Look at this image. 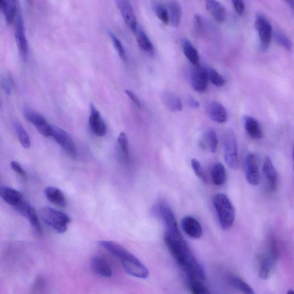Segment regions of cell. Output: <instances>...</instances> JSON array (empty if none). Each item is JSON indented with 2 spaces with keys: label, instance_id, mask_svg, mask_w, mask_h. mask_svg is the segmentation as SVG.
<instances>
[{
  "label": "cell",
  "instance_id": "1",
  "mask_svg": "<svg viewBox=\"0 0 294 294\" xmlns=\"http://www.w3.org/2000/svg\"><path fill=\"white\" fill-rule=\"evenodd\" d=\"M164 241L179 266L187 273L188 281L194 280L204 283V269L192 254L183 238L174 239L164 235Z\"/></svg>",
  "mask_w": 294,
  "mask_h": 294
},
{
  "label": "cell",
  "instance_id": "2",
  "mask_svg": "<svg viewBox=\"0 0 294 294\" xmlns=\"http://www.w3.org/2000/svg\"><path fill=\"white\" fill-rule=\"evenodd\" d=\"M213 203L222 228H231L235 221V211L229 198L224 194H215Z\"/></svg>",
  "mask_w": 294,
  "mask_h": 294
},
{
  "label": "cell",
  "instance_id": "3",
  "mask_svg": "<svg viewBox=\"0 0 294 294\" xmlns=\"http://www.w3.org/2000/svg\"><path fill=\"white\" fill-rule=\"evenodd\" d=\"M40 215L44 222L59 233H65L71 221L69 215L50 207L42 208Z\"/></svg>",
  "mask_w": 294,
  "mask_h": 294
},
{
  "label": "cell",
  "instance_id": "4",
  "mask_svg": "<svg viewBox=\"0 0 294 294\" xmlns=\"http://www.w3.org/2000/svg\"><path fill=\"white\" fill-rule=\"evenodd\" d=\"M117 258L120 260L128 274L141 279L147 278L149 275V272L143 264L127 249H125Z\"/></svg>",
  "mask_w": 294,
  "mask_h": 294
},
{
  "label": "cell",
  "instance_id": "5",
  "mask_svg": "<svg viewBox=\"0 0 294 294\" xmlns=\"http://www.w3.org/2000/svg\"><path fill=\"white\" fill-rule=\"evenodd\" d=\"M223 150L224 160L233 170H238L239 165L237 138L234 132L229 130L226 132L223 138Z\"/></svg>",
  "mask_w": 294,
  "mask_h": 294
},
{
  "label": "cell",
  "instance_id": "6",
  "mask_svg": "<svg viewBox=\"0 0 294 294\" xmlns=\"http://www.w3.org/2000/svg\"><path fill=\"white\" fill-rule=\"evenodd\" d=\"M158 211L166 226L165 236L174 239L182 238L177 220L170 206L166 202L161 201L158 205Z\"/></svg>",
  "mask_w": 294,
  "mask_h": 294
},
{
  "label": "cell",
  "instance_id": "7",
  "mask_svg": "<svg viewBox=\"0 0 294 294\" xmlns=\"http://www.w3.org/2000/svg\"><path fill=\"white\" fill-rule=\"evenodd\" d=\"M255 25L259 37L260 49L266 52L271 43L273 33L271 24L265 15L258 13L256 16Z\"/></svg>",
  "mask_w": 294,
  "mask_h": 294
},
{
  "label": "cell",
  "instance_id": "8",
  "mask_svg": "<svg viewBox=\"0 0 294 294\" xmlns=\"http://www.w3.org/2000/svg\"><path fill=\"white\" fill-rule=\"evenodd\" d=\"M15 39L20 55L26 61L29 52L28 41L26 38L25 25L21 13L17 15L15 23Z\"/></svg>",
  "mask_w": 294,
  "mask_h": 294
},
{
  "label": "cell",
  "instance_id": "9",
  "mask_svg": "<svg viewBox=\"0 0 294 294\" xmlns=\"http://www.w3.org/2000/svg\"><path fill=\"white\" fill-rule=\"evenodd\" d=\"M52 136L71 157H76L77 148L72 138L65 131L53 126Z\"/></svg>",
  "mask_w": 294,
  "mask_h": 294
},
{
  "label": "cell",
  "instance_id": "10",
  "mask_svg": "<svg viewBox=\"0 0 294 294\" xmlns=\"http://www.w3.org/2000/svg\"><path fill=\"white\" fill-rule=\"evenodd\" d=\"M244 170L246 181L248 183L256 186L259 184L260 174L258 161L255 154L248 153L244 158Z\"/></svg>",
  "mask_w": 294,
  "mask_h": 294
},
{
  "label": "cell",
  "instance_id": "11",
  "mask_svg": "<svg viewBox=\"0 0 294 294\" xmlns=\"http://www.w3.org/2000/svg\"><path fill=\"white\" fill-rule=\"evenodd\" d=\"M25 114L27 120L35 127L40 134L45 137L52 136L53 126L47 122L42 115L29 109L25 110Z\"/></svg>",
  "mask_w": 294,
  "mask_h": 294
},
{
  "label": "cell",
  "instance_id": "12",
  "mask_svg": "<svg viewBox=\"0 0 294 294\" xmlns=\"http://www.w3.org/2000/svg\"><path fill=\"white\" fill-rule=\"evenodd\" d=\"M116 4L125 23L135 32L138 27L137 19L129 0H116Z\"/></svg>",
  "mask_w": 294,
  "mask_h": 294
},
{
  "label": "cell",
  "instance_id": "13",
  "mask_svg": "<svg viewBox=\"0 0 294 294\" xmlns=\"http://www.w3.org/2000/svg\"><path fill=\"white\" fill-rule=\"evenodd\" d=\"M15 208L24 217L28 219L37 234L41 235L42 226L35 209L24 200Z\"/></svg>",
  "mask_w": 294,
  "mask_h": 294
},
{
  "label": "cell",
  "instance_id": "14",
  "mask_svg": "<svg viewBox=\"0 0 294 294\" xmlns=\"http://www.w3.org/2000/svg\"><path fill=\"white\" fill-rule=\"evenodd\" d=\"M190 77L191 84L196 92L203 93L207 90L208 79L205 68L198 65L195 66Z\"/></svg>",
  "mask_w": 294,
  "mask_h": 294
},
{
  "label": "cell",
  "instance_id": "15",
  "mask_svg": "<svg viewBox=\"0 0 294 294\" xmlns=\"http://www.w3.org/2000/svg\"><path fill=\"white\" fill-rule=\"evenodd\" d=\"M89 124L93 133L98 136H104L107 134V127L99 111L93 104L90 106Z\"/></svg>",
  "mask_w": 294,
  "mask_h": 294
},
{
  "label": "cell",
  "instance_id": "16",
  "mask_svg": "<svg viewBox=\"0 0 294 294\" xmlns=\"http://www.w3.org/2000/svg\"><path fill=\"white\" fill-rule=\"evenodd\" d=\"M182 227L184 232L193 239H199L202 236V226L197 219L192 216H186L182 219Z\"/></svg>",
  "mask_w": 294,
  "mask_h": 294
},
{
  "label": "cell",
  "instance_id": "17",
  "mask_svg": "<svg viewBox=\"0 0 294 294\" xmlns=\"http://www.w3.org/2000/svg\"><path fill=\"white\" fill-rule=\"evenodd\" d=\"M208 114L215 123L222 124L228 120V113L225 107L217 101H212L208 107Z\"/></svg>",
  "mask_w": 294,
  "mask_h": 294
},
{
  "label": "cell",
  "instance_id": "18",
  "mask_svg": "<svg viewBox=\"0 0 294 294\" xmlns=\"http://www.w3.org/2000/svg\"><path fill=\"white\" fill-rule=\"evenodd\" d=\"M263 171L266 180L267 181L270 190H275L278 187V175L271 158L268 157H266L264 161Z\"/></svg>",
  "mask_w": 294,
  "mask_h": 294
},
{
  "label": "cell",
  "instance_id": "19",
  "mask_svg": "<svg viewBox=\"0 0 294 294\" xmlns=\"http://www.w3.org/2000/svg\"><path fill=\"white\" fill-rule=\"evenodd\" d=\"M206 7L216 22L221 23L226 18V9L218 0H205Z\"/></svg>",
  "mask_w": 294,
  "mask_h": 294
},
{
  "label": "cell",
  "instance_id": "20",
  "mask_svg": "<svg viewBox=\"0 0 294 294\" xmlns=\"http://www.w3.org/2000/svg\"><path fill=\"white\" fill-rule=\"evenodd\" d=\"M0 197L13 207H17L23 200L21 192L14 188L0 187Z\"/></svg>",
  "mask_w": 294,
  "mask_h": 294
},
{
  "label": "cell",
  "instance_id": "21",
  "mask_svg": "<svg viewBox=\"0 0 294 294\" xmlns=\"http://www.w3.org/2000/svg\"><path fill=\"white\" fill-rule=\"evenodd\" d=\"M91 265L94 272L105 278H110L112 276V270L109 264L101 257H94Z\"/></svg>",
  "mask_w": 294,
  "mask_h": 294
},
{
  "label": "cell",
  "instance_id": "22",
  "mask_svg": "<svg viewBox=\"0 0 294 294\" xmlns=\"http://www.w3.org/2000/svg\"><path fill=\"white\" fill-rule=\"evenodd\" d=\"M45 194L48 200L52 204L60 207H65L67 204L65 195L58 188L49 187L45 188Z\"/></svg>",
  "mask_w": 294,
  "mask_h": 294
},
{
  "label": "cell",
  "instance_id": "23",
  "mask_svg": "<svg viewBox=\"0 0 294 294\" xmlns=\"http://www.w3.org/2000/svg\"><path fill=\"white\" fill-rule=\"evenodd\" d=\"M244 127L246 133L254 139L258 140L263 137L261 126L258 121L251 116L244 117Z\"/></svg>",
  "mask_w": 294,
  "mask_h": 294
},
{
  "label": "cell",
  "instance_id": "24",
  "mask_svg": "<svg viewBox=\"0 0 294 294\" xmlns=\"http://www.w3.org/2000/svg\"><path fill=\"white\" fill-rule=\"evenodd\" d=\"M168 14L169 23L172 27H178L182 18L181 6L177 0H171L168 4Z\"/></svg>",
  "mask_w": 294,
  "mask_h": 294
},
{
  "label": "cell",
  "instance_id": "25",
  "mask_svg": "<svg viewBox=\"0 0 294 294\" xmlns=\"http://www.w3.org/2000/svg\"><path fill=\"white\" fill-rule=\"evenodd\" d=\"M182 49L186 57L190 61L192 65L197 66L199 65V53L190 40L187 39H184L182 40Z\"/></svg>",
  "mask_w": 294,
  "mask_h": 294
},
{
  "label": "cell",
  "instance_id": "26",
  "mask_svg": "<svg viewBox=\"0 0 294 294\" xmlns=\"http://www.w3.org/2000/svg\"><path fill=\"white\" fill-rule=\"evenodd\" d=\"M163 101L168 109L173 112H179L183 109V105L180 98L175 94L167 92L163 94Z\"/></svg>",
  "mask_w": 294,
  "mask_h": 294
},
{
  "label": "cell",
  "instance_id": "27",
  "mask_svg": "<svg viewBox=\"0 0 294 294\" xmlns=\"http://www.w3.org/2000/svg\"><path fill=\"white\" fill-rule=\"evenodd\" d=\"M135 32H136L137 42L140 48L145 52L153 53L154 50V46L144 30L141 27H138Z\"/></svg>",
  "mask_w": 294,
  "mask_h": 294
},
{
  "label": "cell",
  "instance_id": "28",
  "mask_svg": "<svg viewBox=\"0 0 294 294\" xmlns=\"http://www.w3.org/2000/svg\"><path fill=\"white\" fill-rule=\"evenodd\" d=\"M201 145L204 148H207L211 153H215L218 146V138L214 130H209L206 132Z\"/></svg>",
  "mask_w": 294,
  "mask_h": 294
},
{
  "label": "cell",
  "instance_id": "29",
  "mask_svg": "<svg viewBox=\"0 0 294 294\" xmlns=\"http://www.w3.org/2000/svg\"><path fill=\"white\" fill-rule=\"evenodd\" d=\"M213 183L216 186L224 185L226 180L225 168L221 163H216L212 172Z\"/></svg>",
  "mask_w": 294,
  "mask_h": 294
},
{
  "label": "cell",
  "instance_id": "30",
  "mask_svg": "<svg viewBox=\"0 0 294 294\" xmlns=\"http://www.w3.org/2000/svg\"><path fill=\"white\" fill-rule=\"evenodd\" d=\"M13 126H14L17 136L18 137L20 144L24 148L28 149L31 145V140H30L28 134H27L25 128L19 121H15Z\"/></svg>",
  "mask_w": 294,
  "mask_h": 294
},
{
  "label": "cell",
  "instance_id": "31",
  "mask_svg": "<svg viewBox=\"0 0 294 294\" xmlns=\"http://www.w3.org/2000/svg\"><path fill=\"white\" fill-rule=\"evenodd\" d=\"M228 281L230 285L235 287L236 289L241 291L242 293L246 294H254L253 289L248 284L238 276H232L229 277Z\"/></svg>",
  "mask_w": 294,
  "mask_h": 294
},
{
  "label": "cell",
  "instance_id": "32",
  "mask_svg": "<svg viewBox=\"0 0 294 294\" xmlns=\"http://www.w3.org/2000/svg\"><path fill=\"white\" fill-rule=\"evenodd\" d=\"M207 72L208 80L214 84V86L220 87L224 85L225 80L221 74H219L217 71L212 67H207L205 68Z\"/></svg>",
  "mask_w": 294,
  "mask_h": 294
},
{
  "label": "cell",
  "instance_id": "33",
  "mask_svg": "<svg viewBox=\"0 0 294 294\" xmlns=\"http://www.w3.org/2000/svg\"><path fill=\"white\" fill-rule=\"evenodd\" d=\"M273 35L276 43L278 45L283 47L284 49L289 51V52H292L293 49L292 42L285 33L276 31L273 32Z\"/></svg>",
  "mask_w": 294,
  "mask_h": 294
},
{
  "label": "cell",
  "instance_id": "34",
  "mask_svg": "<svg viewBox=\"0 0 294 294\" xmlns=\"http://www.w3.org/2000/svg\"><path fill=\"white\" fill-rule=\"evenodd\" d=\"M2 12L4 13L6 23L11 25L16 13L15 0H6L5 6Z\"/></svg>",
  "mask_w": 294,
  "mask_h": 294
},
{
  "label": "cell",
  "instance_id": "35",
  "mask_svg": "<svg viewBox=\"0 0 294 294\" xmlns=\"http://www.w3.org/2000/svg\"><path fill=\"white\" fill-rule=\"evenodd\" d=\"M153 6L158 18L163 23L168 24L169 23L168 10L164 5L159 2H155Z\"/></svg>",
  "mask_w": 294,
  "mask_h": 294
},
{
  "label": "cell",
  "instance_id": "36",
  "mask_svg": "<svg viewBox=\"0 0 294 294\" xmlns=\"http://www.w3.org/2000/svg\"><path fill=\"white\" fill-rule=\"evenodd\" d=\"M191 292L194 294H211L209 290L206 287L203 282L190 280L188 281Z\"/></svg>",
  "mask_w": 294,
  "mask_h": 294
},
{
  "label": "cell",
  "instance_id": "37",
  "mask_svg": "<svg viewBox=\"0 0 294 294\" xmlns=\"http://www.w3.org/2000/svg\"><path fill=\"white\" fill-rule=\"evenodd\" d=\"M109 34L111 41H112V43H113L114 48L117 51L118 53H119L121 58L123 60H126V52H125V50L122 43H121L120 40L117 38L116 36L115 35L113 32H109Z\"/></svg>",
  "mask_w": 294,
  "mask_h": 294
},
{
  "label": "cell",
  "instance_id": "38",
  "mask_svg": "<svg viewBox=\"0 0 294 294\" xmlns=\"http://www.w3.org/2000/svg\"><path fill=\"white\" fill-rule=\"evenodd\" d=\"M191 164L192 170H194L196 175H197L203 182H207V176H206L204 169L202 168V165L201 163H199V161L196 160V159H192L191 161Z\"/></svg>",
  "mask_w": 294,
  "mask_h": 294
},
{
  "label": "cell",
  "instance_id": "39",
  "mask_svg": "<svg viewBox=\"0 0 294 294\" xmlns=\"http://www.w3.org/2000/svg\"><path fill=\"white\" fill-rule=\"evenodd\" d=\"M118 143H119L120 150L122 151L123 156L126 159L129 158L130 151L128 146V141L127 135L124 133H121L118 138Z\"/></svg>",
  "mask_w": 294,
  "mask_h": 294
},
{
  "label": "cell",
  "instance_id": "40",
  "mask_svg": "<svg viewBox=\"0 0 294 294\" xmlns=\"http://www.w3.org/2000/svg\"><path fill=\"white\" fill-rule=\"evenodd\" d=\"M233 7L239 15H242L245 12L244 0H232Z\"/></svg>",
  "mask_w": 294,
  "mask_h": 294
},
{
  "label": "cell",
  "instance_id": "41",
  "mask_svg": "<svg viewBox=\"0 0 294 294\" xmlns=\"http://www.w3.org/2000/svg\"><path fill=\"white\" fill-rule=\"evenodd\" d=\"M11 167L13 171L16 172V173L18 174L23 178H27V174L24 169L22 168L21 165L18 162L15 161H12L11 163Z\"/></svg>",
  "mask_w": 294,
  "mask_h": 294
},
{
  "label": "cell",
  "instance_id": "42",
  "mask_svg": "<svg viewBox=\"0 0 294 294\" xmlns=\"http://www.w3.org/2000/svg\"><path fill=\"white\" fill-rule=\"evenodd\" d=\"M195 29L197 32H201L203 28V20L201 16L196 15L194 17Z\"/></svg>",
  "mask_w": 294,
  "mask_h": 294
},
{
  "label": "cell",
  "instance_id": "43",
  "mask_svg": "<svg viewBox=\"0 0 294 294\" xmlns=\"http://www.w3.org/2000/svg\"><path fill=\"white\" fill-rule=\"evenodd\" d=\"M126 93L127 95L129 97L130 99L133 101V102L136 105V106L138 107H141V105L140 102L139 100H138V98L135 94L131 92L130 90H126Z\"/></svg>",
  "mask_w": 294,
  "mask_h": 294
},
{
  "label": "cell",
  "instance_id": "44",
  "mask_svg": "<svg viewBox=\"0 0 294 294\" xmlns=\"http://www.w3.org/2000/svg\"><path fill=\"white\" fill-rule=\"evenodd\" d=\"M187 103L189 106L194 109H198L200 107V104L198 101L196 100L194 98L191 96H188L187 99Z\"/></svg>",
  "mask_w": 294,
  "mask_h": 294
},
{
  "label": "cell",
  "instance_id": "45",
  "mask_svg": "<svg viewBox=\"0 0 294 294\" xmlns=\"http://www.w3.org/2000/svg\"><path fill=\"white\" fill-rule=\"evenodd\" d=\"M283 1H285L286 4H288L291 8L293 9L294 5V0H283Z\"/></svg>",
  "mask_w": 294,
  "mask_h": 294
},
{
  "label": "cell",
  "instance_id": "46",
  "mask_svg": "<svg viewBox=\"0 0 294 294\" xmlns=\"http://www.w3.org/2000/svg\"><path fill=\"white\" fill-rule=\"evenodd\" d=\"M293 293V291L292 290H290L288 294Z\"/></svg>",
  "mask_w": 294,
  "mask_h": 294
},
{
  "label": "cell",
  "instance_id": "47",
  "mask_svg": "<svg viewBox=\"0 0 294 294\" xmlns=\"http://www.w3.org/2000/svg\"><path fill=\"white\" fill-rule=\"evenodd\" d=\"M29 3H30V4H31V3L32 2V0H28Z\"/></svg>",
  "mask_w": 294,
  "mask_h": 294
}]
</instances>
